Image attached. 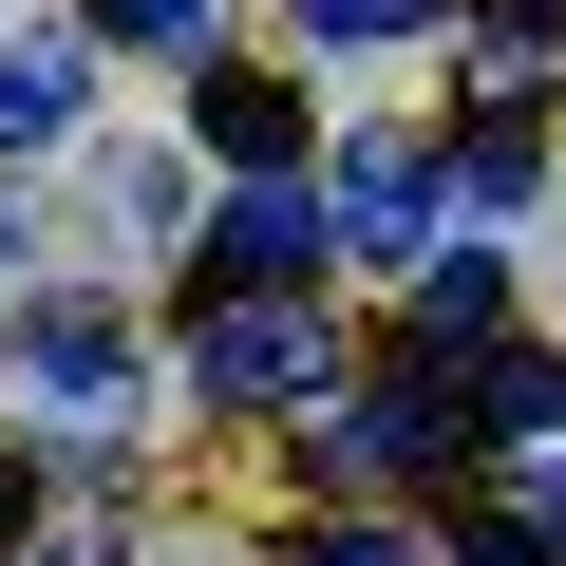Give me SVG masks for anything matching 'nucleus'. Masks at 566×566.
Returning a JSON list of instances; mask_svg holds the SVG:
<instances>
[{"instance_id":"obj_13","label":"nucleus","mask_w":566,"mask_h":566,"mask_svg":"<svg viewBox=\"0 0 566 566\" xmlns=\"http://www.w3.org/2000/svg\"><path fill=\"white\" fill-rule=\"evenodd\" d=\"M453 566H566L547 528H453Z\"/></svg>"},{"instance_id":"obj_17","label":"nucleus","mask_w":566,"mask_h":566,"mask_svg":"<svg viewBox=\"0 0 566 566\" xmlns=\"http://www.w3.org/2000/svg\"><path fill=\"white\" fill-rule=\"evenodd\" d=\"M0 547H20V472H0Z\"/></svg>"},{"instance_id":"obj_10","label":"nucleus","mask_w":566,"mask_h":566,"mask_svg":"<svg viewBox=\"0 0 566 566\" xmlns=\"http://www.w3.org/2000/svg\"><path fill=\"white\" fill-rule=\"evenodd\" d=\"M472 434H510V453H528V434H566V359H491V397H472Z\"/></svg>"},{"instance_id":"obj_5","label":"nucleus","mask_w":566,"mask_h":566,"mask_svg":"<svg viewBox=\"0 0 566 566\" xmlns=\"http://www.w3.org/2000/svg\"><path fill=\"white\" fill-rule=\"evenodd\" d=\"M472 76H491V114H528L566 76V0H472Z\"/></svg>"},{"instance_id":"obj_12","label":"nucleus","mask_w":566,"mask_h":566,"mask_svg":"<svg viewBox=\"0 0 566 566\" xmlns=\"http://www.w3.org/2000/svg\"><path fill=\"white\" fill-rule=\"evenodd\" d=\"M95 39H151V57H208V0H95Z\"/></svg>"},{"instance_id":"obj_1","label":"nucleus","mask_w":566,"mask_h":566,"mask_svg":"<svg viewBox=\"0 0 566 566\" xmlns=\"http://www.w3.org/2000/svg\"><path fill=\"white\" fill-rule=\"evenodd\" d=\"M189 378L227 416H283V397H322L340 340H322V283H227V303H189Z\"/></svg>"},{"instance_id":"obj_15","label":"nucleus","mask_w":566,"mask_h":566,"mask_svg":"<svg viewBox=\"0 0 566 566\" xmlns=\"http://www.w3.org/2000/svg\"><path fill=\"white\" fill-rule=\"evenodd\" d=\"M20 566H114V547H20Z\"/></svg>"},{"instance_id":"obj_2","label":"nucleus","mask_w":566,"mask_h":566,"mask_svg":"<svg viewBox=\"0 0 566 566\" xmlns=\"http://www.w3.org/2000/svg\"><path fill=\"white\" fill-rule=\"evenodd\" d=\"M208 264H227V283H322V264H340V189H303V170H245V208L208 227Z\"/></svg>"},{"instance_id":"obj_4","label":"nucleus","mask_w":566,"mask_h":566,"mask_svg":"<svg viewBox=\"0 0 566 566\" xmlns=\"http://www.w3.org/2000/svg\"><path fill=\"white\" fill-rule=\"evenodd\" d=\"M340 227H359V245H397V264H434V245H453V227H434V170H416L397 133H359V151H340Z\"/></svg>"},{"instance_id":"obj_14","label":"nucleus","mask_w":566,"mask_h":566,"mask_svg":"<svg viewBox=\"0 0 566 566\" xmlns=\"http://www.w3.org/2000/svg\"><path fill=\"white\" fill-rule=\"evenodd\" d=\"M303 566H416L397 528H303Z\"/></svg>"},{"instance_id":"obj_11","label":"nucleus","mask_w":566,"mask_h":566,"mask_svg":"<svg viewBox=\"0 0 566 566\" xmlns=\"http://www.w3.org/2000/svg\"><path fill=\"white\" fill-rule=\"evenodd\" d=\"M416 20H453V0H303V39H340V57L359 39H416Z\"/></svg>"},{"instance_id":"obj_8","label":"nucleus","mask_w":566,"mask_h":566,"mask_svg":"<svg viewBox=\"0 0 566 566\" xmlns=\"http://www.w3.org/2000/svg\"><path fill=\"white\" fill-rule=\"evenodd\" d=\"M491 303H510L491 245H434V264H416V340H491Z\"/></svg>"},{"instance_id":"obj_9","label":"nucleus","mask_w":566,"mask_h":566,"mask_svg":"<svg viewBox=\"0 0 566 566\" xmlns=\"http://www.w3.org/2000/svg\"><path fill=\"white\" fill-rule=\"evenodd\" d=\"M528 170H547V151H528V114H472V151H453V208H528Z\"/></svg>"},{"instance_id":"obj_7","label":"nucleus","mask_w":566,"mask_h":566,"mask_svg":"<svg viewBox=\"0 0 566 566\" xmlns=\"http://www.w3.org/2000/svg\"><path fill=\"white\" fill-rule=\"evenodd\" d=\"M208 151H227V170H283V151H303V95H264V76H208Z\"/></svg>"},{"instance_id":"obj_6","label":"nucleus","mask_w":566,"mask_h":566,"mask_svg":"<svg viewBox=\"0 0 566 566\" xmlns=\"http://www.w3.org/2000/svg\"><path fill=\"white\" fill-rule=\"evenodd\" d=\"M76 133V39H20L0 57V151H57Z\"/></svg>"},{"instance_id":"obj_16","label":"nucleus","mask_w":566,"mask_h":566,"mask_svg":"<svg viewBox=\"0 0 566 566\" xmlns=\"http://www.w3.org/2000/svg\"><path fill=\"white\" fill-rule=\"evenodd\" d=\"M528 528H547V547H566V472H547V510H528Z\"/></svg>"},{"instance_id":"obj_3","label":"nucleus","mask_w":566,"mask_h":566,"mask_svg":"<svg viewBox=\"0 0 566 566\" xmlns=\"http://www.w3.org/2000/svg\"><path fill=\"white\" fill-rule=\"evenodd\" d=\"M20 378H39L76 434H114V416H133V340H114V322H76V303H57V322H20Z\"/></svg>"}]
</instances>
